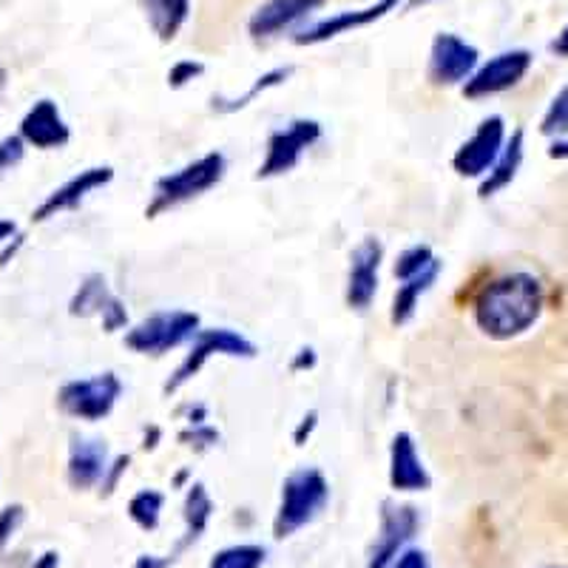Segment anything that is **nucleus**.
Segmentation results:
<instances>
[{
    "label": "nucleus",
    "instance_id": "f257e3e1",
    "mask_svg": "<svg viewBox=\"0 0 568 568\" xmlns=\"http://www.w3.org/2000/svg\"><path fill=\"white\" fill-rule=\"evenodd\" d=\"M542 284L531 273H506L495 278L475 298V324L484 336L509 342L524 336L542 313Z\"/></svg>",
    "mask_w": 568,
    "mask_h": 568
},
{
    "label": "nucleus",
    "instance_id": "f03ea898",
    "mask_svg": "<svg viewBox=\"0 0 568 568\" xmlns=\"http://www.w3.org/2000/svg\"><path fill=\"white\" fill-rule=\"evenodd\" d=\"M329 504V484L322 471L313 466L291 471L282 484V497H278L276 520H273V535L282 537L296 535L298 529L311 526L324 506Z\"/></svg>",
    "mask_w": 568,
    "mask_h": 568
},
{
    "label": "nucleus",
    "instance_id": "7ed1b4c3",
    "mask_svg": "<svg viewBox=\"0 0 568 568\" xmlns=\"http://www.w3.org/2000/svg\"><path fill=\"white\" fill-rule=\"evenodd\" d=\"M225 171V154L211 151V154L182 165L174 174L162 176V180H156L154 196H151L149 207H145V216H149V220H156L160 213H169L174 211V207L185 205V202L196 200V196L207 194L213 185H220Z\"/></svg>",
    "mask_w": 568,
    "mask_h": 568
},
{
    "label": "nucleus",
    "instance_id": "20e7f679",
    "mask_svg": "<svg viewBox=\"0 0 568 568\" xmlns=\"http://www.w3.org/2000/svg\"><path fill=\"white\" fill-rule=\"evenodd\" d=\"M202 318L191 311H156L125 333V347L136 355H165L200 336Z\"/></svg>",
    "mask_w": 568,
    "mask_h": 568
},
{
    "label": "nucleus",
    "instance_id": "39448f33",
    "mask_svg": "<svg viewBox=\"0 0 568 568\" xmlns=\"http://www.w3.org/2000/svg\"><path fill=\"white\" fill-rule=\"evenodd\" d=\"M213 355H227V358H253V355H256V344L231 327L200 329V336L191 342V349H187L182 364L176 367V373L171 375L169 384H165V393H176V389L185 387L191 378H196V375L202 373V367L211 362Z\"/></svg>",
    "mask_w": 568,
    "mask_h": 568
},
{
    "label": "nucleus",
    "instance_id": "423d86ee",
    "mask_svg": "<svg viewBox=\"0 0 568 568\" xmlns=\"http://www.w3.org/2000/svg\"><path fill=\"white\" fill-rule=\"evenodd\" d=\"M120 395H123V382L116 378V373H98L91 378H74L63 384L58 393V407L71 418L94 424L109 418Z\"/></svg>",
    "mask_w": 568,
    "mask_h": 568
},
{
    "label": "nucleus",
    "instance_id": "0eeeda50",
    "mask_svg": "<svg viewBox=\"0 0 568 568\" xmlns=\"http://www.w3.org/2000/svg\"><path fill=\"white\" fill-rule=\"evenodd\" d=\"M318 140H322V123H316V120H293L284 129L273 131L271 140H267L265 160L256 171V180L291 174Z\"/></svg>",
    "mask_w": 568,
    "mask_h": 568
},
{
    "label": "nucleus",
    "instance_id": "6e6552de",
    "mask_svg": "<svg viewBox=\"0 0 568 568\" xmlns=\"http://www.w3.org/2000/svg\"><path fill=\"white\" fill-rule=\"evenodd\" d=\"M531 63H535V58H531L529 49H509V52L495 54V58H489L486 63H480L478 69H475V74L466 80L464 98L486 100L515 89V85L529 74Z\"/></svg>",
    "mask_w": 568,
    "mask_h": 568
},
{
    "label": "nucleus",
    "instance_id": "1a4fd4ad",
    "mask_svg": "<svg viewBox=\"0 0 568 568\" xmlns=\"http://www.w3.org/2000/svg\"><path fill=\"white\" fill-rule=\"evenodd\" d=\"M506 123L504 116H486L478 129L471 131L469 140H464L458 145L453 156V169L458 176H466V180H484L491 171V165L497 162L500 151L506 145Z\"/></svg>",
    "mask_w": 568,
    "mask_h": 568
},
{
    "label": "nucleus",
    "instance_id": "9d476101",
    "mask_svg": "<svg viewBox=\"0 0 568 568\" xmlns=\"http://www.w3.org/2000/svg\"><path fill=\"white\" fill-rule=\"evenodd\" d=\"M480 65V52L455 32H438L429 45V80L435 85H464Z\"/></svg>",
    "mask_w": 568,
    "mask_h": 568
},
{
    "label": "nucleus",
    "instance_id": "9b49d317",
    "mask_svg": "<svg viewBox=\"0 0 568 568\" xmlns=\"http://www.w3.org/2000/svg\"><path fill=\"white\" fill-rule=\"evenodd\" d=\"M420 517L415 506L407 504H384L382 509V531L375 537V546L369 551L367 568H387L407 542L418 535Z\"/></svg>",
    "mask_w": 568,
    "mask_h": 568
},
{
    "label": "nucleus",
    "instance_id": "f8f14e48",
    "mask_svg": "<svg viewBox=\"0 0 568 568\" xmlns=\"http://www.w3.org/2000/svg\"><path fill=\"white\" fill-rule=\"evenodd\" d=\"M400 0H375L369 7L364 9H344V12L336 14H327V18H318L313 23H307L304 29L296 32V43L298 45H318V43H327V40L338 38V34H347L355 32V29H364V27H373L375 20L387 18L393 9H398Z\"/></svg>",
    "mask_w": 568,
    "mask_h": 568
},
{
    "label": "nucleus",
    "instance_id": "ddd939ff",
    "mask_svg": "<svg viewBox=\"0 0 568 568\" xmlns=\"http://www.w3.org/2000/svg\"><path fill=\"white\" fill-rule=\"evenodd\" d=\"M69 313L80 318L100 316L103 318L105 333H116V329L129 327V311H125V304L109 291V282H105V276H100V273H91L89 278H83L78 293L71 296Z\"/></svg>",
    "mask_w": 568,
    "mask_h": 568
},
{
    "label": "nucleus",
    "instance_id": "4468645a",
    "mask_svg": "<svg viewBox=\"0 0 568 568\" xmlns=\"http://www.w3.org/2000/svg\"><path fill=\"white\" fill-rule=\"evenodd\" d=\"M114 180V169L111 165H94V169H85L80 174L71 176L69 182H63L60 187H54L52 194L45 196L38 207L32 211V222H49L54 216L65 211H74L80 202L89 200L94 191L105 187Z\"/></svg>",
    "mask_w": 568,
    "mask_h": 568
},
{
    "label": "nucleus",
    "instance_id": "2eb2a0df",
    "mask_svg": "<svg viewBox=\"0 0 568 568\" xmlns=\"http://www.w3.org/2000/svg\"><path fill=\"white\" fill-rule=\"evenodd\" d=\"M384 262V245L375 236H367L349 253L347 273V304L353 311L364 313L378 293V271Z\"/></svg>",
    "mask_w": 568,
    "mask_h": 568
},
{
    "label": "nucleus",
    "instance_id": "dca6fc26",
    "mask_svg": "<svg viewBox=\"0 0 568 568\" xmlns=\"http://www.w3.org/2000/svg\"><path fill=\"white\" fill-rule=\"evenodd\" d=\"M324 3L327 0H267L251 14L247 32H251L253 40H271L313 18Z\"/></svg>",
    "mask_w": 568,
    "mask_h": 568
},
{
    "label": "nucleus",
    "instance_id": "f3484780",
    "mask_svg": "<svg viewBox=\"0 0 568 568\" xmlns=\"http://www.w3.org/2000/svg\"><path fill=\"white\" fill-rule=\"evenodd\" d=\"M20 140L40 151L63 149L65 142L71 140V129L65 125L63 114H60L54 100H38V103L23 114V120H20Z\"/></svg>",
    "mask_w": 568,
    "mask_h": 568
},
{
    "label": "nucleus",
    "instance_id": "a211bd4d",
    "mask_svg": "<svg viewBox=\"0 0 568 568\" xmlns=\"http://www.w3.org/2000/svg\"><path fill=\"white\" fill-rule=\"evenodd\" d=\"M389 486L395 491H426L433 486V475L420 460L409 433H398L389 444Z\"/></svg>",
    "mask_w": 568,
    "mask_h": 568
},
{
    "label": "nucleus",
    "instance_id": "6ab92c4d",
    "mask_svg": "<svg viewBox=\"0 0 568 568\" xmlns=\"http://www.w3.org/2000/svg\"><path fill=\"white\" fill-rule=\"evenodd\" d=\"M109 471V449L100 438H71L69 446V484L74 489H91L103 484Z\"/></svg>",
    "mask_w": 568,
    "mask_h": 568
},
{
    "label": "nucleus",
    "instance_id": "aec40b11",
    "mask_svg": "<svg viewBox=\"0 0 568 568\" xmlns=\"http://www.w3.org/2000/svg\"><path fill=\"white\" fill-rule=\"evenodd\" d=\"M524 149H526V142H524V131L517 129L515 134L506 140L504 151H500V156H497V162L491 165L489 174L480 180V187H478V194L484 196V200H489V196L500 194L506 185H511V180L517 176V171H520V162H524Z\"/></svg>",
    "mask_w": 568,
    "mask_h": 568
},
{
    "label": "nucleus",
    "instance_id": "412c9836",
    "mask_svg": "<svg viewBox=\"0 0 568 568\" xmlns=\"http://www.w3.org/2000/svg\"><path fill=\"white\" fill-rule=\"evenodd\" d=\"M438 276H440V262H435V265L426 267L424 273H418V276L398 284V291H395V298H393V313H389V322H393L395 327L413 322L420 298L433 291V284L438 282Z\"/></svg>",
    "mask_w": 568,
    "mask_h": 568
},
{
    "label": "nucleus",
    "instance_id": "4be33fe9",
    "mask_svg": "<svg viewBox=\"0 0 568 568\" xmlns=\"http://www.w3.org/2000/svg\"><path fill=\"white\" fill-rule=\"evenodd\" d=\"M142 7H145L149 27L162 43L174 40L191 14V0H142Z\"/></svg>",
    "mask_w": 568,
    "mask_h": 568
},
{
    "label": "nucleus",
    "instance_id": "5701e85b",
    "mask_svg": "<svg viewBox=\"0 0 568 568\" xmlns=\"http://www.w3.org/2000/svg\"><path fill=\"white\" fill-rule=\"evenodd\" d=\"M211 515H213V500H211V495H207L205 486H202V484L187 486V497H185V537H182L180 546H176L174 560H176V555H180L182 549H187V546H194V542L200 540L202 531L207 529V520H211Z\"/></svg>",
    "mask_w": 568,
    "mask_h": 568
},
{
    "label": "nucleus",
    "instance_id": "b1692460",
    "mask_svg": "<svg viewBox=\"0 0 568 568\" xmlns=\"http://www.w3.org/2000/svg\"><path fill=\"white\" fill-rule=\"evenodd\" d=\"M291 74H293L291 65H282V69L267 71V74L256 78V83H253L251 89H247V94H242V98H233V100H213V109L222 111V114H233V111L247 109V105H251L253 100L258 98V94H265L267 89H276V85H282L284 80L291 78Z\"/></svg>",
    "mask_w": 568,
    "mask_h": 568
},
{
    "label": "nucleus",
    "instance_id": "393cba45",
    "mask_svg": "<svg viewBox=\"0 0 568 568\" xmlns=\"http://www.w3.org/2000/svg\"><path fill=\"white\" fill-rule=\"evenodd\" d=\"M162 506H165V495L156 489H142L131 497L129 504V515L140 529L145 531H154L160 526V517H162Z\"/></svg>",
    "mask_w": 568,
    "mask_h": 568
},
{
    "label": "nucleus",
    "instance_id": "a878e982",
    "mask_svg": "<svg viewBox=\"0 0 568 568\" xmlns=\"http://www.w3.org/2000/svg\"><path fill=\"white\" fill-rule=\"evenodd\" d=\"M267 551L256 542H242V546H227L216 551L207 568H262L265 566Z\"/></svg>",
    "mask_w": 568,
    "mask_h": 568
},
{
    "label": "nucleus",
    "instance_id": "bb28decb",
    "mask_svg": "<svg viewBox=\"0 0 568 568\" xmlns=\"http://www.w3.org/2000/svg\"><path fill=\"white\" fill-rule=\"evenodd\" d=\"M438 262V256L433 253V247L429 245H413L407 247V251H400L398 258H395V278L398 282H407V278L418 276V273H424L426 267L435 265Z\"/></svg>",
    "mask_w": 568,
    "mask_h": 568
},
{
    "label": "nucleus",
    "instance_id": "cd10ccee",
    "mask_svg": "<svg viewBox=\"0 0 568 568\" xmlns=\"http://www.w3.org/2000/svg\"><path fill=\"white\" fill-rule=\"evenodd\" d=\"M540 131L549 136H566L568 134V83L557 91V98L551 100L549 111L542 114Z\"/></svg>",
    "mask_w": 568,
    "mask_h": 568
},
{
    "label": "nucleus",
    "instance_id": "c85d7f7f",
    "mask_svg": "<svg viewBox=\"0 0 568 568\" xmlns=\"http://www.w3.org/2000/svg\"><path fill=\"white\" fill-rule=\"evenodd\" d=\"M23 520H27V509L20 504H9L0 509V551H7V546L14 540Z\"/></svg>",
    "mask_w": 568,
    "mask_h": 568
},
{
    "label": "nucleus",
    "instance_id": "c756f323",
    "mask_svg": "<svg viewBox=\"0 0 568 568\" xmlns=\"http://www.w3.org/2000/svg\"><path fill=\"white\" fill-rule=\"evenodd\" d=\"M23 154H27V142L20 140V134L3 136L0 140V180L14 171L23 162Z\"/></svg>",
    "mask_w": 568,
    "mask_h": 568
},
{
    "label": "nucleus",
    "instance_id": "7c9ffc66",
    "mask_svg": "<svg viewBox=\"0 0 568 568\" xmlns=\"http://www.w3.org/2000/svg\"><path fill=\"white\" fill-rule=\"evenodd\" d=\"M202 74H205V65H202L200 60H180V63L171 65L169 85L171 89H185L191 80L202 78Z\"/></svg>",
    "mask_w": 568,
    "mask_h": 568
},
{
    "label": "nucleus",
    "instance_id": "2f4dec72",
    "mask_svg": "<svg viewBox=\"0 0 568 568\" xmlns=\"http://www.w3.org/2000/svg\"><path fill=\"white\" fill-rule=\"evenodd\" d=\"M129 464H131L129 455H120L114 464H109V471H105L103 484H100L105 489V495H111V491L116 489V484H120V478H123V471H129Z\"/></svg>",
    "mask_w": 568,
    "mask_h": 568
},
{
    "label": "nucleus",
    "instance_id": "473e14b6",
    "mask_svg": "<svg viewBox=\"0 0 568 568\" xmlns=\"http://www.w3.org/2000/svg\"><path fill=\"white\" fill-rule=\"evenodd\" d=\"M387 568H429V560L420 549H404Z\"/></svg>",
    "mask_w": 568,
    "mask_h": 568
},
{
    "label": "nucleus",
    "instance_id": "72a5a7b5",
    "mask_svg": "<svg viewBox=\"0 0 568 568\" xmlns=\"http://www.w3.org/2000/svg\"><path fill=\"white\" fill-rule=\"evenodd\" d=\"M549 49L557 54V58H568V23L560 29V34H557V38L551 40Z\"/></svg>",
    "mask_w": 568,
    "mask_h": 568
},
{
    "label": "nucleus",
    "instance_id": "f704fd0d",
    "mask_svg": "<svg viewBox=\"0 0 568 568\" xmlns=\"http://www.w3.org/2000/svg\"><path fill=\"white\" fill-rule=\"evenodd\" d=\"M549 156H551V160H568V134L566 136H557V140L551 142Z\"/></svg>",
    "mask_w": 568,
    "mask_h": 568
},
{
    "label": "nucleus",
    "instance_id": "c9c22d12",
    "mask_svg": "<svg viewBox=\"0 0 568 568\" xmlns=\"http://www.w3.org/2000/svg\"><path fill=\"white\" fill-rule=\"evenodd\" d=\"M313 426H316V413L304 415V418H302V426H298V433H296V444H298V446L304 444V433L311 435V429H313Z\"/></svg>",
    "mask_w": 568,
    "mask_h": 568
},
{
    "label": "nucleus",
    "instance_id": "e433bc0d",
    "mask_svg": "<svg viewBox=\"0 0 568 568\" xmlns=\"http://www.w3.org/2000/svg\"><path fill=\"white\" fill-rule=\"evenodd\" d=\"M14 233H18V227H14V222H9V220H0V247L3 245H9V242H12V236Z\"/></svg>",
    "mask_w": 568,
    "mask_h": 568
},
{
    "label": "nucleus",
    "instance_id": "4c0bfd02",
    "mask_svg": "<svg viewBox=\"0 0 568 568\" xmlns=\"http://www.w3.org/2000/svg\"><path fill=\"white\" fill-rule=\"evenodd\" d=\"M34 568H58V555H54V551H49V555L40 557V562Z\"/></svg>",
    "mask_w": 568,
    "mask_h": 568
},
{
    "label": "nucleus",
    "instance_id": "58836bf2",
    "mask_svg": "<svg viewBox=\"0 0 568 568\" xmlns=\"http://www.w3.org/2000/svg\"><path fill=\"white\" fill-rule=\"evenodd\" d=\"M435 0H409V9H418V7H429Z\"/></svg>",
    "mask_w": 568,
    "mask_h": 568
}]
</instances>
